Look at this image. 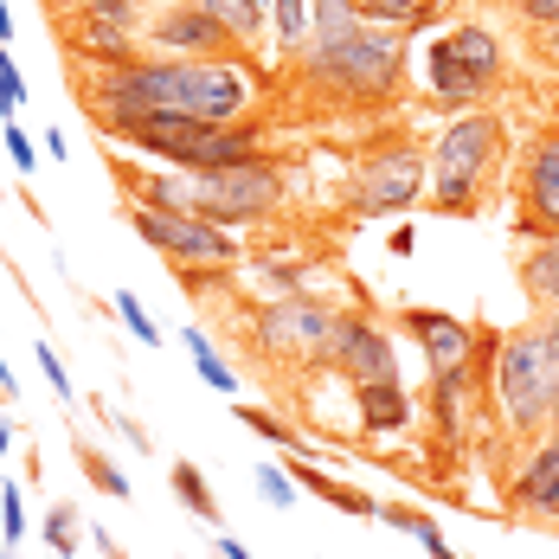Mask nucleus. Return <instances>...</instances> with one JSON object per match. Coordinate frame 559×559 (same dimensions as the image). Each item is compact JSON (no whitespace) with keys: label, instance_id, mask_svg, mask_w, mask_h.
Returning <instances> with one entry per match:
<instances>
[{"label":"nucleus","instance_id":"4468645a","mask_svg":"<svg viewBox=\"0 0 559 559\" xmlns=\"http://www.w3.org/2000/svg\"><path fill=\"white\" fill-rule=\"evenodd\" d=\"M354 412H360L367 438H399V431H412L418 399L405 392V380H373V386H354Z\"/></svg>","mask_w":559,"mask_h":559},{"label":"nucleus","instance_id":"7c9ffc66","mask_svg":"<svg viewBox=\"0 0 559 559\" xmlns=\"http://www.w3.org/2000/svg\"><path fill=\"white\" fill-rule=\"evenodd\" d=\"M0 148L13 155V168H20V174H33V168H39V142H33V135H26L20 122H7V135H0Z\"/></svg>","mask_w":559,"mask_h":559},{"label":"nucleus","instance_id":"2eb2a0df","mask_svg":"<svg viewBox=\"0 0 559 559\" xmlns=\"http://www.w3.org/2000/svg\"><path fill=\"white\" fill-rule=\"evenodd\" d=\"M508 496L521 514H540V521H559V444H540L508 483Z\"/></svg>","mask_w":559,"mask_h":559},{"label":"nucleus","instance_id":"c9c22d12","mask_svg":"<svg viewBox=\"0 0 559 559\" xmlns=\"http://www.w3.org/2000/svg\"><path fill=\"white\" fill-rule=\"evenodd\" d=\"M418 547H425L431 559H456V554H450V540H444V527H438V514H431V521L418 527Z\"/></svg>","mask_w":559,"mask_h":559},{"label":"nucleus","instance_id":"4c0bfd02","mask_svg":"<svg viewBox=\"0 0 559 559\" xmlns=\"http://www.w3.org/2000/svg\"><path fill=\"white\" fill-rule=\"evenodd\" d=\"M97 554H104V559H122V547H116V540L104 534V527H97Z\"/></svg>","mask_w":559,"mask_h":559},{"label":"nucleus","instance_id":"9b49d317","mask_svg":"<svg viewBox=\"0 0 559 559\" xmlns=\"http://www.w3.org/2000/svg\"><path fill=\"white\" fill-rule=\"evenodd\" d=\"M322 367H335L347 386H373V380H399V347H392V335L373 322V316L341 309L335 341H329V360H322Z\"/></svg>","mask_w":559,"mask_h":559},{"label":"nucleus","instance_id":"a878e982","mask_svg":"<svg viewBox=\"0 0 559 559\" xmlns=\"http://www.w3.org/2000/svg\"><path fill=\"white\" fill-rule=\"evenodd\" d=\"M231 418H238L245 431H258V438H271V444H283V450H296V444H302V438H296V425H283L277 412H264V405H238Z\"/></svg>","mask_w":559,"mask_h":559},{"label":"nucleus","instance_id":"e433bc0d","mask_svg":"<svg viewBox=\"0 0 559 559\" xmlns=\"http://www.w3.org/2000/svg\"><path fill=\"white\" fill-rule=\"evenodd\" d=\"M219 559H258L245 540H231V534H219Z\"/></svg>","mask_w":559,"mask_h":559},{"label":"nucleus","instance_id":"dca6fc26","mask_svg":"<svg viewBox=\"0 0 559 559\" xmlns=\"http://www.w3.org/2000/svg\"><path fill=\"white\" fill-rule=\"evenodd\" d=\"M521 289L534 309H559V231L534 238V251L521 258Z\"/></svg>","mask_w":559,"mask_h":559},{"label":"nucleus","instance_id":"bb28decb","mask_svg":"<svg viewBox=\"0 0 559 559\" xmlns=\"http://www.w3.org/2000/svg\"><path fill=\"white\" fill-rule=\"evenodd\" d=\"M64 13H91V20H129V26H142L148 13H142V0H58Z\"/></svg>","mask_w":559,"mask_h":559},{"label":"nucleus","instance_id":"473e14b6","mask_svg":"<svg viewBox=\"0 0 559 559\" xmlns=\"http://www.w3.org/2000/svg\"><path fill=\"white\" fill-rule=\"evenodd\" d=\"M380 521H386V527H399V534H412V540H418V527H425L431 514H425V508H412V502H380Z\"/></svg>","mask_w":559,"mask_h":559},{"label":"nucleus","instance_id":"2f4dec72","mask_svg":"<svg viewBox=\"0 0 559 559\" xmlns=\"http://www.w3.org/2000/svg\"><path fill=\"white\" fill-rule=\"evenodd\" d=\"M514 7V20L527 26V33H547V26H559V0H508Z\"/></svg>","mask_w":559,"mask_h":559},{"label":"nucleus","instance_id":"9d476101","mask_svg":"<svg viewBox=\"0 0 559 559\" xmlns=\"http://www.w3.org/2000/svg\"><path fill=\"white\" fill-rule=\"evenodd\" d=\"M142 39H148L162 58H231V64L251 58L245 39L225 26L206 0H162V7H148Z\"/></svg>","mask_w":559,"mask_h":559},{"label":"nucleus","instance_id":"cd10ccee","mask_svg":"<svg viewBox=\"0 0 559 559\" xmlns=\"http://www.w3.org/2000/svg\"><path fill=\"white\" fill-rule=\"evenodd\" d=\"M0 534H7V547L26 540V496H20V483H0Z\"/></svg>","mask_w":559,"mask_h":559},{"label":"nucleus","instance_id":"37998d69","mask_svg":"<svg viewBox=\"0 0 559 559\" xmlns=\"http://www.w3.org/2000/svg\"><path fill=\"white\" fill-rule=\"evenodd\" d=\"M155 7H162V0H155Z\"/></svg>","mask_w":559,"mask_h":559},{"label":"nucleus","instance_id":"5701e85b","mask_svg":"<svg viewBox=\"0 0 559 559\" xmlns=\"http://www.w3.org/2000/svg\"><path fill=\"white\" fill-rule=\"evenodd\" d=\"M213 13H219L225 26L245 39V46H258V33H264V13H271V0H206Z\"/></svg>","mask_w":559,"mask_h":559},{"label":"nucleus","instance_id":"20e7f679","mask_svg":"<svg viewBox=\"0 0 559 559\" xmlns=\"http://www.w3.org/2000/svg\"><path fill=\"white\" fill-rule=\"evenodd\" d=\"M489 399L508 438H547L559 418V347L540 335V322L496 335L489 347Z\"/></svg>","mask_w":559,"mask_h":559},{"label":"nucleus","instance_id":"6e6552de","mask_svg":"<svg viewBox=\"0 0 559 559\" xmlns=\"http://www.w3.org/2000/svg\"><path fill=\"white\" fill-rule=\"evenodd\" d=\"M335 302H322V296H271V302H258V316L245 322V335L251 347L271 360V367H322L329 360V341H335Z\"/></svg>","mask_w":559,"mask_h":559},{"label":"nucleus","instance_id":"58836bf2","mask_svg":"<svg viewBox=\"0 0 559 559\" xmlns=\"http://www.w3.org/2000/svg\"><path fill=\"white\" fill-rule=\"evenodd\" d=\"M0 46H13V13H7V0H0Z\"/></svg>","mask_w":559,"mask_h":559},{"label":"nucleus","instance_id":"ea45409f","mask_svg":"<svg viewBox=\"0 0 559 559\" xmlns=\"http://www.w3.org/2000/svg\"><path fill=\"white\" fill-rule=\"evenodd\" d=\"M0 392H7V399L20 392V386H13V367H7V360H0Z\"/></svg>","mask_w":559,"mask_h":559},{"label":"nucleus","instance_id":"c756f323","mask_svg":"<svg viewBox=\"0 0 559 559\" xmlns=\"http://www.w3.org/2000/svg\"><path fill=\"white\" fill-rule=\"evenodd\" d=\"M258 489H264V502H271V508L296 502V476H289V469H277V463H258Z\"/></svg>","mask_w":559,"mask_h":559},{"label":"nucleus","instance_id":"f8f14e48","mask_svg":"<svg viewBox=\"0 0 559 559\" xmlns=\"http://www.w3.org/2000/svg\"><path fill=\"white\" fill-rule=\"evenodd\" d=\"M514 200H521L514 231H527V238L559 231V129H540L527 142V155L514 168Z\"/></svg>","mask_w":559,"mask_h":559},{"label":"nucleus","instance_id":"a19ab883","mask_svg":"<svg viewBox=\"0 0 559 559\" xmlns=\"http://www.w3.org/2000/svg\"><path fill=\"white\" fill-rule=\"evenodd\" d=\"M7 450H13V425H7V418H0V456H7Z\"/></svg>","mask_w":559,"mask_h":559},{"label":"nucleus","instance_id":"72a5a7b5","mask_svg":"<svg viewBox=\"0 0 559 559\" xmlns=\"http://www.w3.org/2000/svg\"><path fill=\"white\" fill-rule=\"evenodd\" d=\"M39 367H46V380H52L58 399H71V373H64V360H58V347L46 335H39Z\"/></svg>","mask_w":559,"mask_h":559},{"label":"nucleus","instance_id":"f3484780","mask_svg":"<svg viewBox=\"0 0 559 559\" xmlns=\"http://www.w3.org/2000/svg\"><path fill=\"white\" fill-rule=\"evenodd\" d=\"M168 483H174V496H180V508H187V514H200L206 527H219V521H225V514H219V496H213V483L200 476V463H174Z\"/></svg>","mask_w":559,"mask_h":559},{"label":"nucleus","instance_id":"c85d7f7f","mask_svg":"<svg viewBox=\"0 0 559 559\" xmlns=\"http://www.w3.org/2000/svg\"><path fill=\"white\" fill-rule=\"evenodd\" d=\"M20 104H26V78H20V64H13V52L0 46V116L13 122V116H20Z\"/></svg>","mask_w":559,"mask_h":559},{"label":"nucleus","instance_id":"0eeeda50","mask_svg":"<svg viewBox=\"0 0 559 559\" xmlns=\"http://www.w3.org/2000/svg\"><path fill=\"white\" fill-rule=\"evenodd\" d=\"M122 219H129V231L148 251L168 258L187 289H206L225 271H238V245H231L225 225H206V219H193V213H168V206H135V200L122 206Z\"/></svg>","mask_w":559,"mask_h":559},{"label":"nucleus","instance_id":"4be33fe9","mask_svg":"<svg viewBox=\"0 0 559 559\" xmlns=\"http://www.w3.org/2000/svg\"><path fill=\"white\" fill-rule=\"evenodd\" d=\"M180 341H187V354H193V367H200V380H206V386H213V392H238V373L225 367L219 347L200 335V329H180Z\"/></svg>","mask_w":559,"mask_h":559},{"label":"nucleus","instance_id":"b1692460","mask_svg":"<svg viewBox=\"0 0 559 559\" xmlns=\"http://www.w3.org/2000/svg\"><path fill=\"white\" fill-rule=\"evenodd\" d=\"M78 540H84V521H78V508L71 502H52L46 508V547L58 559H78Z\"/></svg>","mask_w":559,"mask_h":559},{"label":"nucleus","instance_id":"ddd939ff","mask_svg":"<svg viewBox=\"0 0 559 559\" xmlns=\"http://www.w3.org/2000/svg\"><path fill=\"white\" fill-rule=\"evenodd\" d=\"M399 322H405V335L418 341V354H425L431 373L469 367L483 354V341H489V329H476V322H463L450 309H399Z\"/></svg>","mask_w":559,"mask_h":559},{"label":"nucleus","instance_id":"393cba45","mask_svg":"<svg viewBox=\"0 0 559 559\" xmlns=\"http://www.w3.org/2000/svg\"><path fill=\"white\" fill-rule=\"evenodd\" d=\"M110 309H116V322H122L129 335L142 341V347H162V329H155V316L142 309V296H135V289H116V296H110Z\"/></svg>","mask_w":559,"mask_h":559},{"label":"nucleus","instance_id":"f257e3e1","mask_svg":"<svg viewBox=\"0 0 559 559\" xmlns=\"http://www.w3.org/2000/svg\"><path fill=\"white\" fill-rule=\"evenodd\" d=\"M78 97L97 116H200V122H245L258 104V78L231 58H122V64H71Z\"/></svg>","mask_w":559,"mask_h":559},{"label":"nucleus","instance_id":"39448f33","mask_svg":"<svg viewBox=\"0 0 559 559\" xmlns=\"http://www.w3.org/2000/svg\"><path fill=\"white\" fill-rule=\"evenodd\" d=\"M431 155V213H476L483 193L508 168V122L496 110H463L438 129Z\"/></svg>","mask_w":559,"mask_h":559},{"label":"nucleus","instance_id":"79ce46f5","mask_svg":"<svg viewBox=\"0 0 559 559\" xmlns=\"http://www.w3.org/2000/svg\"><path fill=\"white\" fill-rule=\"evenodd\" d=\"M547 444H559V418H554V431H547Z\"/></svg>","mask_w":559,"mask_h":559},{"label":"nucleus","instance_id":"1a4fd4ad","mask_svg":"<svg viewBox=\"0 0 559 559\" xmlns=\"http://www.w3.org/2000/svg\"><path fill=\"white\" fill-rule=\"evenodd\" d=\"M425 187H431V155H425L412 135H392V142H380V148H367L360 168L347 174V213H354V219L412 213Z\"/></svg>","mask_w":559,"mask_h":559},{"label":"nucleus","instance_id":"412c9836","mask_svg":"<svg viewBox=\"0 0 559 559\" xmlns=\"http://www.w3.org/2000/svg\"><path fill=\"white\" fill-rule=\"evenodd\" d=\"M271 26H277V52L296 58L309 46V0H271Z\"/></svg>","mask_w":559,"mask_h":559},{"label":"nucleus","instance_id":"423d86ee","mask_svg":"<svg viewBox=\"0 0 559 559\" xmlns=\"http://www.w3.org/2000/svg\"><path fill=\"white\" fill-rule=\"evenodd\" d=\"M418 71H425V97L438 110H463V104L496 97V84L508 78V52L483 20H450L418 52Z\"/></svg>","mask_w":559,"mask_h":559},{"label":"nucleus","instance_id":"a211bd4d","mask_svg":"<svg viewBox=\"0 0 559 559\" xmlns=\"http://www.w3.org/2000/svg\"><path fill=\"white\" fill-rule=\"evenodd\" d=\"M71 456H78V469H84V483H91L97 496H110V502H129V476H122L110 456L91 444V438H71Z\"/></svg>","mask_w":559,"mask_h":559},{"label":"nucleus","instance_id":"6ab92c4d","mask_svg":"<svg viewBox=\"0 0 559 559\" xmlns=\"http://www.w3.org/2000/svg\"><path fill=\"white\" fill-rule=\"evenodd\" d=\"M354 13L373 26H392V33H412L431 20V0H354Z\"/></svg>","mask_w":559,"mask_h":559},{"label":"nucleus","instance_id":"f704fd0d","mask_svg":"<svg viewBox=\"0 0 559 559\" xmlns=\"http://www.w3.org/2000/svg\"><path fill=\"white\" fill-rule=\"evenodd\" d=\"M527 46H534V58H540L547 71H559V26H547V33H527Z\"/></svg>","mask_w":559,"mask_h":559},{"label":"nucleus","instance_id":"7ed1b4c3","mask_svg":"<svg viewBox=\"0 0 559 559\" xmlns=\"http://www.w3.org/2000/svg\"><path fill=\"white\" fill-rule=\"evenodd\" d=\"M97 129L122 142L129 155H155L162 168H231V162H258L271 155L264 148V129L245 116V122H200V116H97Z\"/></svg>","mask_w":559,"mask_h":559},{"label":"nucleus","instance_id":"f03ea898","mask_svg":"<svg viewBox=\"0 0 559 559\" xmlns=\"http://www.w3.org/2000/svg\"><path fill=\"white\" fill-rule=\"evenodd\" d=\"M296 71L341 104H392L405 84V33L373 26L354 13V0H309V46Z\"/></svg>","mask_w":559,"mask_h":559},{"label":"nucleus","instance_id":"aec40b11","mask_svg":"<svg viewBox=\"0 0 559 559\" xmlns=\"http://www.w3.org/2000/svg\"><path fill=\"white\" fill-rule=\"evenodd\" d=\"M251 277L264 283L271 296H302L309 277H316V258H271V264H258Z\"/></svg>","mask_w":559,"mask_h":559}]
</instances>
